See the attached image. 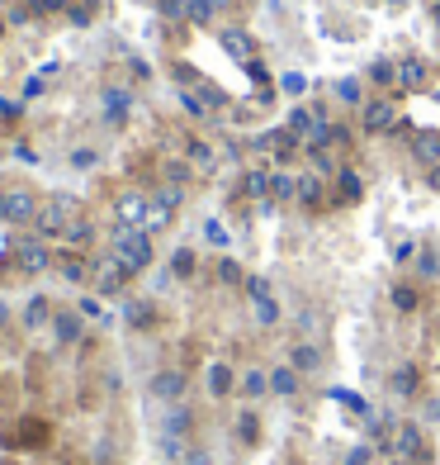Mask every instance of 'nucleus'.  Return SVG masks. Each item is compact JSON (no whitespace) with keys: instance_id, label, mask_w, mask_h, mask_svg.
Returning a JSON list of instances; mask_svg holds the SVG:
<instances>
[{"instance_id":"46","label":"nucleus","mask_w":440,"mask_h":465,"mask_svg":"<svg viewBox=\"0 0 440 465\" xmlns=\"http://www.w3.org/2000/svg\"><path fill=\"white\" fill-rule=\"evenodd\" d=\"M189 157H194L199 166H213V152H208L204 142H189Z\"/></svg>"},{"instance_id":"14","label":"nucleus","mask_w":440,"mask_h":465,"mask_svg":"<svg viewBox=\"0 0 440 465\" xmlns=\"http://www.w3.org/2000/svg\"><path fill=\"white\" fill-rule=\"evenodd\" d=\"M52 337L62 342V347H71L81 337V313H71V309H62V313H52Z\"/></svg>"},{"instance_id":"34","label":"nucleus","mask_w":440,"mask_h":465,"mask_svg":"<svg viewBox=\"0 0 440 465\" xmlns=\"http://www.w3.org/2000/svg\"><path fill=\"white\" fill-rule=\"evenodd\" d=\"M393 304H398L403 313H412V309H416V290H412V285H393Z\"/></svg>"},{"instance_id":"5","label":"nucleus","mask_w":440,"mask_h":465,"mask_svg":"<svg viewBox=\"0 0 440 465\" xmlns=\"http://www.w3.org/2000/svg\"><path fill=\"white\" fill-rule=\"evenodd\" d=\"M176 204H180V190H161L147 199V219H142V228L147 233H161V228H171V214H176Z\"/></svg>"},{"instance_id":"48","label":"nucleus","mask_w":440,"mask_h":465,"mask_svg":"<svg viewBox=\"0 0 440 465\" xmlns=\"http://www.w3.org/2000/svg\"><path fill=\"white\" fill-rule=\"evenodd\" d=\"M346 465H369V446H355V451L346 456Z\"/></svg>"},{"instance_id":"13","label":"nucleus","mask_w":440,"mask_h":465,"mask_svg":"<svg viewBox=\"0 0 440 465\" xmlns=\"http://www.w3.org/2000/svg\"><path fill=\"white\" fill-rule=\"evenodd\" d=\"M218 43H223V53H228V57L251 62V38H246L242 28H218Z\"/></svg>"},{"instance_id":"4","label":"nucleus","mask_w":440,"mask_h":465,"mask_svg":"<svg viewBox=\"0 0 440 465\" xmlns=\"http://www.w3.org/2000/svg\"><path fill=\"white\" fill-rule=\"evenodd\" d=\"M360 124H364V133H393L398 129V110H393L389 100H364Z\"/></svg>"},{"instance_id":"9","label":"nucleus","mask_w":440,"mask_h":465,"mask_svg":"<svg viewBox=\"0 0 440 465\" xmlns=\"http://www.w3.org/2000/svg\"><path fill=\"white\" fill-rule=\"evenodd\" d=\"M114 214H119L124 228H142V219H147V195H124V199L114 204Z\"/></svg>"},{"instance_id":"52","label":"nucleus","mask_w":440,"mask_h":465,"mask_svg":"<svg viewBox=\"0 0 440 465\" xmlns=\"http://www.w3.org/2000/svg\"><path fill=\"white\" fill-rule=\"evenodd\" d=\"M436 19H440V0H436Z\"/></svg>"},{"instance_id":"21","label":"nucleus","mask_w":440,"mask_h":465,"mask_svg":"<svg viewBox=\"0 0 440 465\" xmlns=\"http://www.w3.org/2000/svg\"><path fill=\"white\" fill-rule=\"evenodd\" d=\"M52 266H57V275H62V280H71V285H81V280H85V275H90V266H85V261H81L76 252H62V256H57V261H52Z\"/></svg>"},{"instance_id":"49","label":"nucleus","mask_w":440,"mask_h":465,"mask_svg":"<svg viewBox=\"0 0 440 465\" xmlns=\"http://www.w3.org/2000/svg\"><path fill=\"white\" fill-rule=\"evenodd\" d=\"M33 95H43V76H33V81H24V100H33Z\"/></svg>"},{"instance_id":"38","label":"nucleus","mask_w":440,"mask_h":465,"mask_svg":"<svg viewBox=\"0 0 440 465\" xmlns=\"http://www.w3.org/2000/svg\"><path fill=\"white\" fill-rule=\"evenodd\" d=\"M204 238H208L213 247H228V243H232V238H228V228H223L218 219H208V223H204Z\"/></svg>"},{"instance_id":"25","label":"nucleus","mask_w":440,"mask_h":465,"mask_svg":"<svg viewBox=\"0 0 440 465\" xmlns=\"http://www.w3.org/2000/svg\"><path fill=\"white\" fill-rule=\"evenodd\" d=\"M337 195H341V204H355L364 195V181L355 176V171H337Z\"/></svg>"},{"instance_id":"53","label":"nucleus","mask_w":440,"mask_h":465,"mask_svg":"<svg viewBox=\"0 0 440 465\" xmlns=\"http://www.w3.org/2000/svg\"><path fill=\"white\" fill-rule=\"evenodd\" d=\"M393 5H398V0H393Z\"/></svg>"},{"instance_id":"45","label":"nucleus","mask_w":440,"mask_h":465,"mask_svg":"<svg viewBox=\"0 0 440 465\" xmlns=\"http://www.w3.org/2000/svg\"><path fill=\"white\" fill-rule=\"evenodd\" d=\"M62 5H67V0H28L33 15H52V10H62Z\"/></svg>"},{"instance_id":"16","label":"nucleus","mask_w":440,"mask_h":465,"mask_svg":"<svg viewBox=\"0 0 440 465\" xmlns=\"http://www.w3.org/2000/svg\"><path fill=\"white\" fill-rule=\"evenodd\" d=\"M289 366H294L298 375H312V370H322V352H317L312 342H298V347L289 352Z\"/></svg>"},{"instance_id":"51","label":"nucleus","mask_w":440,"mask_h":465,"mask_svg":"<svg viewBox=\"0 0 440 465\" xmlns=\"http://www.w3.org/2000/svg\"><path fill=\"white\" fill-rule=\"evenodd\" d=\"M431 186H436V190H440V162L431 166Z\"/></svg>"},{"instance_id":"7","label":"nucleus","mask_w":440,"mask_h":465,"mask_svg":"<svg viewBox=\"0 0 440 465\" xmlns=\"http://www.w3.org/2000/svg\"><path fill=\"white\" fill-rule=\"evenodd\" d=\"M100 110H104V124H124L128 119V110H133V95L124 90V85H109V90H100Z\"/></svg>"},{"instance_id":"28","label":"nucleus","mask_w":440,"mask_h":465,"mask_svg":"<svg viewBox=\"0 0 440 465\" xmlns=\"http://www.w3.org/2000/svg\"><path fill=\"white\" fill-rule=\"evenodd\" d=\"M285 129L294 138H308L312 129H317V114H312V110H289V124H285Z\"/></svg>"},{"instance_id":"54","label":"nucleus","mask_w":440,"mask_h":465,"mask_svg":"<svg viewBox=\"0 0 440 465\" xmlns=\"http://www.w3.org/2000/svg\"><path fill=\"white\" fill-rule=\"evenodd\" d=\"M0 389H5V384H0Z\"/></svg>"},{"instance_id":"2","label":"nucleus","mask_w":440,"mask_h":465,"mask_svg":"<svg viewBox=\"0 0 440 465\" xmlns=\"http://www.w3.org/2000/svg\"><path fill=\"white\" fill-rule=\"evenodd\" d=\"M393 456L407 465H426L431 461V446H426V432H421V423H403V427H393Z\"/></svg>"},{"instance_id":"20","label":"nucleus","mask_w":440,"mask_h":465,"mask_svg":"<svg viewBox=\"0 0 440 465\" xmlns=\"http://www.w3.org/2000/svg\"><path fill=\"white\" fill-rule=\"evenodd\" d=\"M322 199H327V190H322V176H317V171H312V176H298V204L322 209Z\"/></svg>"},{"instance_id":"33","label":"nucleus","mask_w":440,"mask_h":465,"mask_svg":"<svg viewBox=\"0 0 440 465\" xmlns=\"http://www.w3.org/2000/svg\"><path fill=\"white\" fill-rule=\"evenodd\" d=\"M237 437H242V441H256V437H260L256 413H242V418H237Z\"/></svg>"},{"instance_id":"27","label":"nucleus","mask_w":440,"mask_h":465,"mask_svg":"<svg viewBox=\"0 0 440 465\" xmlns=\"http://www.w3.org/2000/svg\"><path fill=\"white\" fill-rule=\"evenodd\" d=\"M398 85L403 90H421L426 85V62H403L398 67Z\"/></svg>"},{"instance_id":"29","label":"nucleus","mask_w":440,"mask_h":465,"mask_svg":"<svg viewBox=\"0 0 440 465\" xmlns=\"http://www.w3.org/2000/svg\"><path fill=\"white\" fill-rule=\"evenodd\" d=\"M48 318H52V309H48V300H43V295L24 304V328H43Z\"/></svg>"},{"instance_id":"40","label":"nucleus","mask_w":440,"mask_h":465,"mask_svg":"<svg viewBox=\"0 0 440 465\" xmlns=\"http://www.w3.org/2000/svg\"><path fill=\"white\" fill-rule=\"evenodd\" d=\"M171 271H176V275H189V271H194V252H185V247H180V252L171 256Z\"/></svg>"},{"instance_id":"3","label":"nucleus","mask_w":440,"mask_h":465,"mask_svg":"<svg viewBox=\"0 0 440 465\" xmlns=\"http://www.w3.org/2000/svg\"><path fill=\"white\" fill-rule=\"evenodd\" d=\"M90 275H95L100 295H114V290H124V285H128L133 271L119 261V256H114V252H109V256H95V261H90Z\"/></svg>"},{"instance_id":"22","label":"nucleus","mask_w":440,"mask_h":465,"mask_svg":"<svg viewBox=\"0 0 440 465\" xmlns=\"http://www.w3.org/2000/svg\"><path fill=\"white\" fill-rule=\"evenodd\" d=\"M270 394H280V399L298 394V370H294V366H275V370H270Z\"/></svg>"},{"instance_id":"1","label":"nucleus","mask_w":440,"mask_h":465,"mask_svg":"<svg viewBox=\"0 0 440 465\" xmlns=\"http://www.w3.org/2000/svg\"><path fill=\"white\" fill-rule=\"evenodd\" d=\"M114 256H119L133 275L147 271V266H152V233H147V228H124V223H119V228H114Z\"/></svg>"},{"instance_id":"10","label":"nucleus","mask_w":440,"mask_h":465,"mask_svg":"<svg viewBox=\"0 0 440 465\" xmlns=\"http://www.w3.org/2000/svg\"><path fill=\"white\" fill-rule=\"evenodd\" d=\"M152 394L161 399V404H180V394H185V375L180 370H161L152 380Z\"/></svg>"},{"instance_id":"12","label":"nucleus","mask_w":440,"mask_h":465,"mask_svg":"<svg viewBox=\"0 0 440 465\" xmlns=\"http://www.w3.org/2000/svg\"><path fill=\"white\" fill-rule=\"evenodd\" d=\"M389 389L398 399H416V389H421V375H416V366H398L389 375Z\"/></svg>"},{"instance_id":"50","label":"nucleus","mask_w":440,"mask_h":465,"mask_svg":"<svg viewBox=\"0 0 440 465\" xmlns=\"http://www.w3.org/2000/svg\"><path fill=\"white\" fill-rule=\"evenodd\" d=\"M436 271H440V261L431 256V252H426V256H421V275H436Z\"/></svg>"},{"instance_id":"35","label":"nucleus","mask_w":440,"mask_h":465,"mask_svg":"<svg viewBox=\"0 0 440 465\" xmlns=\"http://www.w3.org/2000/svg\"><path fill=\"white\" fill-rule=\"evenodd\" d=\"M218 280H223V285H242L246 275H242V266H237V261H228V256H223V261H218Z\"/></svg>"},{"instance_id":"23","label":"nucleus","mask_w":440,"mask_h":465,"mask_svg":"<svg viewBox=\"0 0 440 465\" xmlns=\"http://www.w3.org/2000/svg\"><path fill=\"white\" fill-rule=\"evenodd\" d=\"M189 427H194V413L185 409V404H176V409L166 413V437L185 441V437H189Z\"/></svg>"},{"instance_id":"41","label":"nucleus","mask_w":440,"mask_h":465,"mask_svg":"<svg viewBox=\"0 0 440 465\" xmlns=\"http://www.w3.org/2000/svg\"><path fill=\"white\" fill-rule=\"evenodd\" d=\"M369 76H374L379 85H393V81H398V72H393L389 62H374V67H369Z\"/></svg>"},{"instance_id":"11","label":"nucleus","mask_w":440,"mask_h":465,"mask_svg":"<svg viewBox=\"0 0 440 465\" xmlns=\"http://www.w3.org/2000/svg\"><path fill=\"white\" fill-rule=\"evenodd\" d=\"M327 399H332V404H341V409H350L355 413V418H364V423H369V427H374V409H369V404H364L360 394H355V389H327Z\"/></svg>"},{"instance_id":"43","label":"nucleus","mask_w":440,"mask_h":465,"mask_svg":"<svg viewBox=\"0 0 440 465\" xmlns=\"http://www.w3.org/2000/svg\"><path fill=\"white\" fill-rule=\"evenodd\" d=\"M242 285H246V295H251V300H260V295H270V280H260V275H246Z\"/></svg>"},{"instance_id":"31","label":"nucleus","mask_w":440,"mask_h":465,"mask_svg":"<svg viewBox=\"0 0 440 465\" xmlns=\"http://www.w3.org/2000/svg\"><path fill=\"white\" fill-rule=\"evenodd\" d=\"M218 5H223V0H189V19H194V24H208Z\"/></svg>"},{"instance_id":"39","label":"nucleus","mask_w":440,"mask_h":465,"mask_svg":"<svg viewBox=\"0 0 440 465\" xmlns=\"http://www.w3.org/2000/svg\"><path fill=\"white\" fill-rule=\"evenodd\" d=\"M128 318L137 323V328H152L156 318H152V304H128Z\"/></svg>"},{"instance_id":"18","label":"nucleus","mask_w":440,"mask_h":465,"mask_svg":"<svg viewBox=\"0 0 440 465\" xmlns=\"http://www.w3.org/2000/svg\"><path fill=\"white\" fill-rule=\"evenodd\" d=\"M289 199H298V176L275 171V176H270V204H289Z\"/></svg>"},{"instance_id":"32","label":"nucleus","mask_w":440,"mask_h":465,"mask_svg":"<svg viewBox=\"0 0 440 465\" xmlns=\"http://www.w3.org/2000/svg\"><path fill=\"white\" fill-rule=\"evenodd\" d=\"M280 90H285V95H303V90H308V76H303V72H285V76H280Z\"/></svg>"},{"instance_id":"15","label":"nucleus","mask_w":440,"mask_h":465,"mask_svg":"<svg viewBox=\"0 0 440 465\" xmlns=\"http://www.w3.org/2000/svg\"><path fill=\"white\" fill-rule=\"evenodd\" d=\"M38 238H57V233H67V209L62 204H48V209H38Z\"/></svg>"},{"instance_id":"42","label":"nucleus","mask_w":440,"mask_h":465,"mask_svg":"<svg viewBox=\"0 0 440 465\" xmlns=\"http://www.w3.org/2000/svg\"><path fill=\"white\" fill-rule=\"evenodd\" d=\"M161 15L166 19H180V15H189V0H161Z\"/></svg>"},{"instance_id":"47","label":"nucleus","mask_w":440,"mask_h":465,"mask_svg":"<svg viewBox=\"0 0 440 465\" xmlns=\"http://www.w3.org/2000/svg\"><path fill=\"white\" fill-rule=\"evenodd\" d=\"M71 162L85 171V166H95V152H90V147H81V152H71Z\"/></svg>"},{"instance_id":"26","label":"nucleus","mask_w":440,"mask_h":465,"mask_svg":"<svg viewBox=\"0 0 440 465\" xmlns=\"http://www.w3.org/2000/svg\"><path fill=\"white\" fill-rule=\"evenodd\" d=\"M251 318H256L260 328H275L280 323V304L270 300V295H260V300H251Z\"/></svg>"},{"instance_id":"17","label":"nucleus","mask_w":440,"mask_h":465,"mask_svg":"<svg viewBox=\"0 0 440 465\" xmlns=\"http://www.w3.org/2000/svg\"><path fill=\"white\" fill-rule=\"evenodd\" d=\"M204 384H208V394H218V399H223V394H232V389H237V375H232V366H223V361H218V366H208Z\"/></svg>"},{"instance_id":"8","label":"nucleus","mask_w":440,"mask_h":465,"mask_svg":"<svg viewBox=\"0 0 440 465\" xmlns=\"http://www.w3.org/2000/svg\"><path fill=\"white\" fill-rule=\"evenodd\" d=\"M19 266H24L28 275L48 271V266H52V252H48V238H24V247H19Z\"/></svg>"},{"instance_id":"44","label":"nucleus","mask_w":440,"mask_h":465,"mask_svg":"<svg viewBox=\"0 0 440 465\" xmlns=\"http://www.w3.org/2000/svg\"><path fill=\"white\" fill-rule=\"evenodd\" d=\"M81 318H100V323H104L109 313L100 309V300H81Z\"/></svg>"},{"instance_id":"6","label":"nucleus","mask_w":440,"mask_h":465,"mask_svg":"<svg viewBox=\"0 0 440 465\" xmlns=\"http://www.w3.org/2000/svg\"><path fill=\"white\" fill-rule=\"evenodd\" d=\"M0 219H5V223H28V219H38V204H33V195L5 190V195H0Z\"/></svg>"},{"instance_id":"30","label":"nucleus","mask_w":440,"mask_h":465,"mask_svg":"<svg viewBox=\"0 0 440 465\" xmlns=\"http://www.w3.org/2000/svg\"><path fill=\"white\" fill-rule=\"evenodd\" d=\"M242 190L256 195V199H270V176H265V171H246V176H242Z\"/></svg>"},{"instance_id":"37","label":"nucleus","mask_w":440,"mask_h":465,"mask_svg":"<svg viewBox=\"0 0 440 465\" xmlns=\"http://www.w3.org/2000/svg\"><path fill=\"white\" fill-rule=\"evenodd\" d=\"M90 238H95V228H90V223H71V228H67V243H71V247H85Z\"/></svg>"},{"instance_id":"24","label":"nucleus","mask_w":440,"mask_h":465,"mask_svg":"<svg viewBox=\"0 0 440 465\" xmlns=\"http://www.w3.org/2000/svg\"><path fill=\"white\" fill-rule=\"evenodd\" d=\"M237 389H242V399H265V394H270V375H265V370H246V375L237 380Z\"/></svg>"},{"instance_id":"36","label":"nucleus","mask_w":440,"mask_h":465,"mask_svg":"<svg viewBox=\"0 0 440 465\" xmlns=\"http://www.w3.org/2000/svg\"><path fill=\"white\" fill-rule=\"evenodd\" d=\"M337 95L346 100V105H364V90H360V81H337Z\"/></svg>"},{"instance_id":"19","label":"nucleus","mask_w":440,"mask_h":465,"mask_svg":"<svg viewBox=\"0 0 440 465\" xmlns=\"http://www.w3.org/2000/svg\"><path fill=\"white\" fill-rule=\"evenodd\" d=\"M412 157H416V162H426V166H436L440 162V133H431V129H426V133H416L412 138Z\"/></svg>"}]
</instances>
